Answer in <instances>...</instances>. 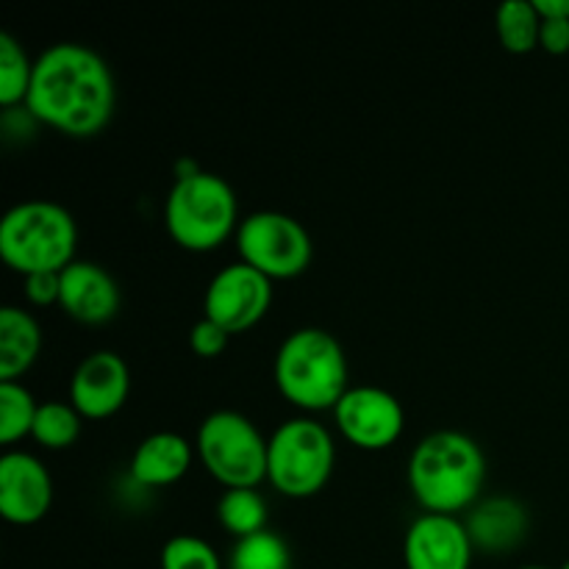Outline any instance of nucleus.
I'll list each match as a JSON object with an SVG mask.
<instances>
[{
	"label": "nucleus",
	"mask_w": 569,
	"mask_h": 569,
	"mask_svg": "<svg viewBox=\"0 0 569 569\" xmlns=\"http://www.w3.org/2000/svg\"><path fill=\"white\" fill-rule=\"evenodd\" d=\"M114 100L111 67L87 44L56 42L33 59L26 109L37 122L67 137H94L114 114Z\"/></svg>",
	"instance_id": "nucleus-1"
},
{
	"label": "nucleus",
	"mask_w": 569,
	"mask_h": 569,
	"mask_svg": "<svg viewBox=\"0 0 569 569\" xmlns=\"http://www.w3.org/2000/svg\"><path fill=\"white\" fill-rule=\"evenodd\" d=\"M487 481L481 445L461 431H433L409 459V489L431 515H459L478 503Z\"/></svg>",
	"instance_id": "nucleus-2"
},
{
	"label": "nucleus",
	"mask_w": 569,
	"mask_h": 569,
	"mask_svg": "<svg viewBox=\"0 0 569 569\" xmlns=\"http://www.w3.org/2000/svg\"><path fill=\"white\" fill-rule=\"evenodd\" d=\"M276 387L292 406L306 411L337 409L348 392V359L326 328H298L276 353Z\"/></svg>",
	"instance_id": "nucleus-3"
},
{
	"label": "nucleus",
	"mask_w": 569,
	"mask_h": 569,
	"mask_svg": "<svg viewBox=\"0 0 569 569\" xmlns=\"http://www.w3.org/2000/svg\"><path fill=\"white\" fill-rule=\"evenodd\" d=\"M78 228L53 200H22L0 220V256L22 276L61 272L76 261Z\"/></svg>",
	"instance_id": "nucleus-4"
},
{
	"label": "nucleus",
	"mask_w": 569,
	"mask_h": 569,
	"mask_svg": "<svg viewBox=\"0 0 569 569\" xmlns=\"http://www.w3.org/2000/svg\"><path fill=\"white\" fill-rule=\"evenodd\" d=\"M164 226L172 242L203 253L237 231V194L217 172H178L164 200Z\"/></svg>",
	"instance_id": "nucleus-5"
},
{
	"label": "nucleus",
	"mask_w": 569,
	"mask_h": 569,
	"mask_svg": "<svg viewBox=\"0 0 569 569\" xmlns=\"http://www.w3.org/2000/svg\"><path fill=\"white\" fill-rule=\"evenodd\" d=\"M333 461L331 431L311 417H292L267 439V481L287 498L320 492L331 478Z\"/></svg>",
	"instance_id": "nucleus-6"
},
{
	"label": "nucleus",
	"mask_w": 569,
	"mask_h": 569,
	"mask_svg": "<svg viewBox=\"0 0 569 569\" xmlns=\"http://www.w3.org/2000/svg\"><path fill=\"white\" fill-rule=\"evenodd\" d=\"M198 453L206 470L228 489H256L267 478V439L239 411H211L200 422Z\"/></svg>",
	"instance_id": "nucleus-7"
},
{
	"label": "nucleus",
	"mask_w": 569,
	"mask_h": 569,
	"mask_svg": "<svg viewBox=\"0 0 569 569\" xmlns=\"http://www.w3.org/2000/svg\"><path fill=\"white\" fill-rule=\"evenodd\" d=\"M237 250L244 264L270 281L298 278L309 270L315 244L303 222L283 211H253L237 228Z\"/></svg>",
	"instance_id": "nucleus-8"
},
{
	"label": "nucleus",
	"mask_w": 569,
	"mask_h": 569,
	"mask_svg": "<svg viewBox=\"0 0 569 569\" xmlns=\"http://www.w3.org/2000/svg\"><path fill=\"white\" fill-rule=\"evenodd\" d=\"M272 306V281L244 261L222 267L203 295V317L228 333L253 328Z\"/></svg>",
	"instance_id": "nucleus-9"
},
{
	"label": "nucleus",
	"mask_w": 569,
	"mask_h": 569,
	"mask_svg": "<svg viewBox=\"0 0 569 569\" xmlns=\"http://www.w3.org/2000/svg\"><path fill=\"white\" fill-rule=\"evenodd\" d=\"M339 433L361 450H383L403 433L406 415L392 392L372 383H359L342 395L333 409Z\"/></svg>",
	"instance_id": "nucleus-10"
},
{
	"label": "nucleus",
	"mask_w": 569,
	"mask_h": 569,
	"mask_svg": "<svg viewBox=\"0 0 569 569\" xmlns=\"http://www.w3.org/2000/svg\"><path fill=\"white\" fill-rule=\"evenodd\" d=\"M472 545L465 520L453 515H426L417 517L403 539L406 569H470Z\"/></svg>",
	"instance_id": "nucleus-11"
},
{
	"label": "nucleus",
	"mask_w": 569,
	"mask_h": 569,
	"mask_svg": "<svg viewBox=\"0 0 569 569\" xmlns=\"http://www.w3.org/2000/svg\"><path fill=\"white\" fill-rule=\"evenodd\" d=\"M53 503V478L31 453L9 450L0 456V515L14 526H33Z\"/></svg>",
	"instance_id": "nucleus-12"
},
{
	"label": "nucleus",
	"mask_w": 569,
	"mask_h": 569,
	"mask_svg": "<svg viewBox=\"0 0 569 569\" xmlns=\"http://www.w3.org/2000/svg\"><path fill=\"white\" fill-rule=\"evenodd\" d=\"M131 392V372L114 350H94L76 367L70 381V403L89 420L117 415Z\"/></svg>",
	"instance_id": "nucleus-13"
},
{
	"label": "nucleus",
	"mask_w": 569,
	"mask_h": 569,
	"mask_svg": "<svg viewBox=\"0 0 569 569\" xmlns=\"http://www.w3.org/2000/svg\"><path fill=\"white\" fill-rule=\"evenodd\" d=\"M59 306L83 326H103L120 311V287L106 267L76 259L61 270Z\"/></svg>",
	"instance_id": "nucleus-14"
},
{
	"label": "nucleus",
	"mask_w": 569,
	"mask_h": 569,
	"mask_svg": "<svg viewBox=\"0 0 569 569\" xmlns=\"http://www.w3.org/2000/svg\"><path fill=\"white\" fill-rule=\"evenodd\" d=\"M192 467V445L172 431H156L137 445L131 456V478L139 487H170Z\"/></svg>",
	"instance_id": "nucleus-15"
},
{
	"label": "nucleus",
	"mask_w": 569,
	"mask_h": 569,
	"mask_svg": "<svg viewBox=\"0 0 569 569\" xmlns=\"http://www.w3.org/2000/svg\"><path fill=\"white\" fill-rule=\"evenodd\" d=\"M467 533L478 550L506 553L526 539L528 515L522 503L511 498H489L476 503L465 520Z\"/></svg>",
	"instance_id": "nucleus-16"
},
{
	"label": "nucleus",
	"mask_w": 569,
	"mask_h": 569,
	"mask_svg": "<svg viewBox=\"0 0 569 569\" xmlns=\"http://www.w3.org/2000/svg\"><path fill=\"white\" fill-rule=\"evenodd\" d=\"M42 350V328L37 317L20 306L0 309V381H17L31 370Z\"/></svg>",
	"instance_id": "nucleus-17"
},
{
	"label": "nucleus",
	"mask_w": 569,
	"mask_h": 569,
	"mask_svg": "<svg viewBox=\"0 0 569 569\" xmlns=\"http://www.w3.org/2000/svg\"><path fill=\"white\" fill-rule=\"evenodd\" d=\"M498 37L509 53H531L539 48V28H542V17H539L533 0H506L498 6Z\"/></svg>",
	"instance_id": "nucleus-18"
},
{
	"label": "nucleus",
	"mask_w": 569,
	"mask_h": 569,
	"mask_svg": "<svg viewBox=\"0 0 569 569\" xmlns=\"http://www.w3.org/2000/svg\"><path fill=\"white\" fill-rule=\"evenodd\" d=\"M217 520L237 539L267 531V500L256 489H226L217 500Z\"/></svg>",
	"instance_id": "nucleus-19"
},
{
	"label": "nucleus",
	"mask_w": 569,
	"mask_h": 569,
	"mask_svg": "<svg viewBox=\"0 0 569 569\" xmlns=\"http://www.w3.org/2000/svg\"><path fill=\"white\" fill-rule=\"evenodd\" d=\"M31 78L33 61L28 59L26 48L11 33H0V106L3 109L26 106Z\"/></svg>",
	"instance_id": "nucleus-20"
},
{
	"label": "nucleus",
	"mask_w": 569,
	"mask_h": 569,
	"mask_svg": "<svg viewBox=\"0 0 569 569\" xmlns=\"http://www.w3.org/2000/svg\"><path fill=\"white\" fill-rule=\"evenodd\" d=\"M31 437L48 450L70 448V445H76V439L81 437V415H78L72 403L44 400L37 409Z\"/></svg>",
	"instance_id": "nucleus-21"
},
{
	"label": "nucleus",
	"mask_w": 569,
	"mask_h": 569,
	"mask_svg": "<svg viewBox=\"0 0 569 569\" xmlns=\"http://www.w3.org/2000/svg\"><path fill=\"white\" fill-rule=\"evenodd\" d=\"M39 403L20 381H0V442L14 445L31 437Z\"/></svg>",
	"instance_id": "nucleus-22"
},
{
	"label": "nucleus",
	"mask_w": 569,
	"mask_h": 569,
	"mask_svg": "<svg viewBox=\"0 0 569 569\" xmlns=\"http://www.w3.org/2000/svg\"><path fill=\"white\" fill-rule=\"evenodd\" d=\"M231 569H292V550L278 533L259 531L237 539L231 550Z\"/></svg>",
	"instance_id": "nucleus-23"
},
{
	"label": "nucleus",
	"mask_w": 569,
	"mask_h": 569,
	"mask_svg": "<svg viewBox=\"0 0 569 569\" xmlns=\"http://www.w3.org/2000/svg\"><path fill=\"white\" fill-rule=\"evenodd\" d=\"M161 569H222V561L206 539L178 533L161 548Z\"/></svg>",
	"instance_id": "nucleus-24"
},
{
	"label": "nucleus",
	"mask_w": 569,
	"mask_h": 569,
	"mask_svg": "<svg viewBox=\"0 0 569 569\" xmlns=\"http://www.w3.org/2000/svg\"><path fill=\"white\" fill-rule=\"evenodd\" d=\"M228 339H231V333H228L226 328H220L214 320L203 317V320L194 322L192 331H189V348H192V353L200 356V359H217V356L228 348Z\"/></svg>",
	"instance_id": "nucleus-25"
},
{
	"label": "nucleus",
	"mask_w": 569,
	"mask_h": 569,
	"mask_svg": "<svg viewBox=\"0 0 569 569\" xmlns=\"http://www.w3.org/2000/svg\"><path fill=\"white\" fill-rule=\"evenodd\" d=\"M59 292L61 272H33V276H26V298L33 306L59 303Z\"/></svg>",
	"instance_id": "nucleus-26"
},
{
	"label": "nucleus",
	"mask_w": 569,
	"mask_h": 569,
	"mask_svg": "<svg viewBox=\"0 0 569 569\" xmlns=\"http://www.w3.org/2000/svg\"><path fill=\"white\" fill-rule=\"evenodd\" d=\"M539 48L550 56L569 53V20H542Z\"/></svg>",
	"instance_id": "nucleus-27"
},
{
	"label": "nucleus",
	"mask_w": 569,
	"mask_h": 569,
	"mask_svg": "<svg viewBox=\"0 0 569 569\" xmlns=\"http://www.w3.org/2000/svg\"><path fill=\"white\" fill-rule=\"evenodd\" d=\"M542 20H569V0H533Z\"/></svg>",
	"instance_id": "nucleus-28"
},
{
	"label": "nucleus",
	"mask_w": 569,
	"mask_h": 569,
	"mask_svg": "<svg viewBox=\"0 0 569 569\" xmlns=\"http://www.w3.org/2000/svg\"><path fill=\"white\" fill-rule=\"evenodd\" d=\"M517 569H548V567H537V565H531V567H517Z\"/></svg>",
	"instance_id": "nucleus-29"
},
{
	"label": "nucleus",
	"mask_w": 569,
	"mask_h": 569,
	"mask_svg": "<svg viewBox=\"0 0 569 569\" xmlns=\"http://www.w3.org/2000/svg\"><path fill=\"white\" fill-rule=\"evenodd\" d=\"M559 569H569V559H567V561H565V565H561Z\"/></svg>",
	"instance_id": "nucleus-30"
}]
</instances>
